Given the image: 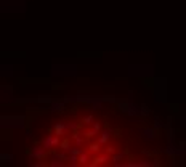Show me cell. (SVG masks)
Instances as JSON below:
<instances>
[{
	"instance_id": "cell-1",
	"label": "cell",
	"mask_w": 186,
	"mask_h": 167,
	"mask_svg": "<svg viewBox=\"0 0 186 167\" xmlns=\"http://www.w3.org/2000/svg\"><path fill=\"white\" fill-rule=\"evenodd\" d=\"M34 150L44 153L42 164L53 165L148 164L153 151L132 122L85 108L48 119L35 135Z\"/></svg>"
}]
</instances>
